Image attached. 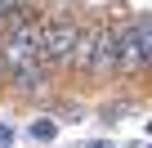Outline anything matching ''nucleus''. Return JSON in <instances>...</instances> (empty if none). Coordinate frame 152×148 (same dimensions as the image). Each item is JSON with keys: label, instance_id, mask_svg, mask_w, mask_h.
I'll return each mask as SVG.
<instances>
[{"label": "nucleus", "instance_id": "obj_7", "mask_svg": "<svg viewBox=\"0 0 152 148\" xmlns=\"http://www.w3.org/2000/svg\"><path fill=\"white\" fill-rule=\"evenodd\" d=\"M9 139H14V126H5V121H0V148H9Z\"/></svg>", "mask_w": 152, "mask_h": 148}, {"label": "nucleus", "instance_id": "obj_9", "mask_svg": "<svg viewBox=\"0 0 152 148\" xmlns=\"http://www.w3.org/2000/svg\"><path fill=\"white\" fill-rule=\"evenodd\" d=\"M85 148H112V144H107V139H90Z\"/></svg>", "mask_w": 152, "mask_h": 148}, {"label": "nucleus", "instance_id": "obj_5", "mask_svg": "<svg viewBox=\"0 0 152 148\" xmlns=\"http://www.w3.org/2000/svg\"><path fill=\"white\" fill-rule=\"evenodd\" d=\"M5 85H9V94H14V99H40V94L49 90V72L36 63V67H27V72H14V77H5Z\"/></svg>", "mask_w": 152, "mask_h": 148}, {"label": "nucleus", "instance_id": "obj_10", "mask_svg": "<svg viewBox=\"0 0 152 148\" xmlns=\"http://www.w3.org/2000/svg\"><path fill=\"white\" fill-rule=\"evenodd\" d=\"M148 135H152V121H148Z\"/></svg>", "mask_w": 152, "mask_h": 148}, {"label": "nucleus", "instance_id": "obj_11", "mask_svg": "<svg viewBox=\"0 0 152 148\" xmlns=\"http://www.w3.org/2000/svg\"><path fill=\"white\" fill-rule=\"evenodd\" d=\"M49 148H54V144H49Z\"/></svg>", "mask_w": 152, "mask_h": 148}, {"label": "nucleus", "instance_id": "obj_8", "mask_svg": "<svg viewBox=\"0 0 152 148\" xmlns=\"http://www.w3.org/2000/svg\"><path fill=\"white\" fill-rule=\"evenodd\" d=\"M18 5H23V0H0V18H5L9 9H18Z\"/></svg>", "mask_w": 152, "mask_h": 148}, {"label": "nucleus", "instance_id": "obj_3", "mask_svg": "<svg viewBox=\"0 0 152 148\" xmlns=\"http://www.w3.org/2000/svg\"><path fill=\"white\" fill-rule=\"evenodd\" d=\"M40 23H45V14L0 36V72H5V77H14V72H27V67H36V63H40Z\"/></svg>", "mask_w": 152, "mask_h": 148}, {"label": "nucleus", "instance_id": "obj_6", "mask_svg": "<svg viewBox=\"0 0 152 148\" xmlns=\"http://www.w3.org/2000/svg\"><path fill=\"white\" fill-rule=\"evenodd\" d=\"M58 126H63V121H54V117H36V121L27 126V135H31V139H40V144H54Z\"/></svg>", "mask_w": 152, "mask_h": 148}, {"label": "nucleus", "instance_id": "obj_1", "mask_svg": "<svg viewBox=\"0 0 152 148\" xmlns=\"http://www.w3.org/2000/svg\"><path fill=\"white\" fill-rule=\"evenodd\" d=\"M152 58V14H134L116 27V67L112 77H143Z\"/></svg>", "mask_w": 152, "mask_h": 148}, {"label": "nucleus", "instance_id": "obj_4", "mask_svg": "<svg viewBox=\"0 0 152 148\" xmlns=\"http://www.w3.org/2000/svg\"><path fill=\"white\" fill-rule=\"evenodd\" d=\"M125 18L116 14H103L90 23V77H112V67H116V27Z\"/></svg>", "mask_w": 152, "mask_h": 148}, {"label": "nucleus", "instance_id": "obj_2", "mask_svg": "<svg viewBox=\"0 0 152 148\" xmlns=\"http://www.w3.org/2000/svg\"><path fill=\"white\" fill-rule=\"evenodd\" d=\"M81 27L85 23L76 14H45V23H40V67L49 72V77L72 63V49H76Z\"/></svg>", "mask_w": 152, "mask_h": 148}]
</instances>
